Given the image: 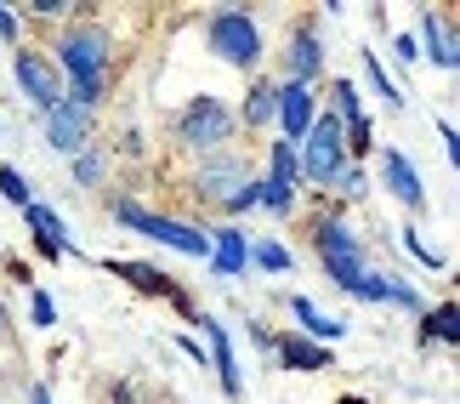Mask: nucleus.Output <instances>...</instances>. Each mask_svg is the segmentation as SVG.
Instances as JSON below:
<instances>
[{
	"instance_id": "nucleus-23",
	"label": "nucleus",
	"mask_w": 460,
	"mask_h": 404,
	"mask_svg": "<svg viewBox=\"0 0 460 404\" xmlns=\"http://www.w3.org/2000/svg\"><path fill=\"white\" fill-rule=\"evenodd\" d=\"M0 194H6L12 205H34V188L23 183V171H17V166H0Z\"/></svg>"
},
{
	"instance_id": "nucleus-12",
	"label": "nucleus",
	"mask_w": 460,
	"mask_h": 404,
	"mask_svg": "<svg viewBox=\"0 0 460 404\" xmlns=\"http://www.w3.org/2000/svg\"><path fill=\"white\" fill-rule=\"evenodd\" d=\"M199 325H205V342H210V359H217L222 388H227V393H239V359H234V342H227L222 319H199Z\"/></svg>"
},
{
	"instance_id": "nucleus-29",
	"label": "nucleus",
	"mask_w": 460,
	"mask_h": 404,
	"mask_svg": "<svg viewBox=\"0 0 460 404\" xmlns=\"http://www.w3.org/2000/svg\"><path fill=\"white\" fill-rule=\"evenodd\" d=\"M251 205H261V183H244L239 194H227V211H251Z\"/></svg>"
},
{
	"instance_id": "nucleus-13",
	"label": "nucleus",
	"mask_w": 460,
	"mask_h": 404,
	"mask_svg": "<svg viewBox=\"0 0 460 404\" xmlns=\"http://www.w3.org/2000/svg\"><path fill=\"white\" fill-rule=\"evenodd\" d=\"M227 188H244V166L239 160H210L199 171V188H193V194L199 200H227Z\"/></svg>"
},
{
	"instance_id": "nucleus-2",
	"label": "nucleus",
	"mask_w": 460,
	"mask_h": 404,
	"mask_svg": "<svg viewBox=\"0 0 460 404\" xmlns=\"http://www.w3.org/2000/svg\"><path fill=\"white\" fill-rule=\"evenodd\" d=\"M114 217L137 228V234H148L159 245H171V251H182V256H210V234H199V228H188V222H171V217H154V211L143 205H131V200H119L114 205Z\"/></svg>"
},
{
	"instance_id": "nucleus-7",
	"label": "nucleus",
	"mask_w": 460,
	"mask_h": 404,
	"mask_svg": "<svg viewBox=\"0 0 460 404\" xmlns=\"http://www.w3.org/2000/svg\"><path fill=\"white\" fill-rule=\"evenodd\" d=\"M227 126H234V114H227L217 97H199V103L182 114V143H193V148H217V143H227Z\"/></svg>"
},
{
	"instance_id": "nucleus-11",
	"label": "nucleus",
	"mask_w": 460,
	"mask_h": 404,
	"mask_svg": "<svg viewBox=\"0 0 460 404\" xmlns=\"http://www.w3.org/2000/svg\"><path fill=\"white\" fill-rule=\"evenodd\" d=\"M23 217H29V228H34V239H40V251H46V256H63V251H68V228H63L58 211H46V205H23Z\"/></svg>"
},
{
	"instance_id": "nucleus-34",
	"label": "nucleus",
	"mask_w": 460,
	"mask_h": 404,
	"mask_svg": "<svg viewBox=\"0 0 460 404\" xmlns=\"http://www.w3.org/2000/svg\"><path fill=\"white\" fill-rule=\"evenodd\" d=\"M393 46H398V58H403V63H415V58H420V51H415V40H410V34H398V40H393Z\"/></svg>"
},
{
	"instance_id": "nucleus-28",
	"label": "nucleus",
	"mask_w": 460,
	"mask_h": 404,
	"mask_svg": "<svg viewBox=\"0 0 460 404\" xmlns=\"http://www.w3.org/2000/svg\"><path fill=\"white\" fill-rule=\"evenodd\" d=\"M403 245H410V251H415L420 262H427V268H438V262H444V256H438V251H432V245H427V239H420V234H415V228H403Z\"/></svg>"
},
{
	"instance_id": "nucleus-9",
	"label": "nucleus",
	"mask_w": 460,
	"mask_h": 404,
	"mask_svg": "<svg viewBox=\"0 0 460 404\" xmlns=\"http://www.w3.org/2000/svg\"><path fill=\"white\" fill-rule=\"evenodd\" d=\"M273 114L285 120V137H290V143H302L307 126H313V92H307V85H279V109Z\"/></svg>"
},
{
	"instance_id": "nucleus-20",
	"label": "nucleus",
	"mask_w": 460,
	"mask_h": 404,
	"mask_svg": "<svg viewBox=\"0 0 460 404\" xmlns=\"http://www.w3.org/2000/svg\"><path fill=\"white\" fill-rule=\"evenodd\" d=\"M285 364H290V371H330V354L313 347V342H302V337H290L285 342Z\"/></svg>"
},
{
	"instance_id": "nucleus-10",
	"label": "nucleus",
	"mask_w": 460,
	"mask_h": 404,
	"mask_svg": "<svg viewBox=\"0 0 460 404\" xmlns=\"http://www.w3.org/2000/svg\"><path fill=\"white\" fill-rule=\"evenodd\" d=\"M210 262H217L222 279H234L244 262H251V245H244L239 228H217V234H210Z\"/></svg>"
},
{
	"instance_id": "nucleus-21",
	"label": "nucleus",
	"mask_w": 460,
	"mask_h": 404,
	"mask_svg": "<svg viewBox=\"0 0 460 404\" xmlns=\"http://www.w3.org/2000/svg\"><path fill=\"white\" fill-rule=\"evenodd\" d=\"M290 177H296V148L290 143H273V177L261 183L268 194H290Z\"/></svg>"
},
{
	"instance_id": "nucleus-30",
	"label": "nucleus",
	"mask_w": 460,
	"mask_h": 404,
	"mask_svg": "<svg viewBox=\"0 0 460 404\" xmlns=\"http://www.w3.org/2000/svg\"><path fill=\"white\" fill-rule=\"evenodd\" d=\"M335 183H341V194H364V171H335Z\"/></svg>"
},
{
	"instance_id": "nucleus-14",
	"label": "nucleus",
	"mask_w": 460,
	"mask_h": 404,
	"mask_svg": "<svg viewBox=\"0 0 460 404\" xmlns=\"http://www.w3.org/2000/svg\"><path fill=\"white\" fill-rule=\"evenodd\" d=\"M352 296H364V302H398V308H420V296L410 285H398V279H381V274H364Z\"/></svg>"
},
{
	"instance_id": "nucleus-5",
	"label": "nucleus",
	"mask_w": 460,
	"mask_h": 404,
	"mask_svg": "<svg viewBox=\"0 0 460 404\" xmlns=\"http://www.w3.org/2000/svg\"><path fill=\"white\" fill-rule=\"evenodd\" d=\"M302 143H307L302 171L313 183H335V171H341V120H313Z\"/></svg>"
},
{
	"instance_id": "nucleus-32",
	"label": "nucleus",
	"mask_w": 460,
	"mask_h": 404,
	"mask_svg": "<svg viewBox=\"0 0 460 404\" xmlns=\"http://www.w3.org/2000/svg\"><path fill=\"white\" fill-rule=\"evenodd\" d=\"M97 177H102V160H97V154H80V183L92 188Z\"/></svg>"
},
{
	"instance_id": "nucleus-4",
	"label": "nucleus",
	"mask_w": 460,
	"mask_h": 404,
	"mask_svg": "<svg viewBox=\"0 0 460 404\" xmlns=\"http://www.w3.org/2000/svg\"><path fill=\"white\" fill-rule=\"evenodd\" d=\"M318 256H324V268H330V279H335L341 291H352V285L364 279L358 239H352L341 222H318Z\"/></svg>"
},
{
	"instance_id": "nucleus-33",
	"label": "nucleus",
	"mask_w": 460,
	"mask_h": 404,
	"mask_svg": "<svg viewBox=\"0 0 460 404\" xmlns=\"http://www.w3.org/2000/svg\"><path fill=\"white\" fill-rule=\"evenodd\" d=\"M0 40H17V17L6 6H0Z\"/></svg>"
},
{
	"instance_id": "nucleus-17",
	"label": "nucleus",
	"mask_w": 460,
	"mask_h": 404,
	"mask_svg": "<svg viewBox=\"0 0 460 404\" xmlns=\"http://www.w3.org/2000/svg\"><path fill=\"white\" fill-rule=\"evenodd\" d=\"M109 274H126V279H137L143 291H159V296H171V302H182L176 279H171V274H159V268H143V262H109Z\"/></svg>"
},
{
	"instance_id": "nucleus-19",
	"label": "nucleus",
	"mask_w": 460,
	"mask_h": 404,
	"mask_svg": "<svg viewBox=\"0 0 460 404\" xmlns=\"http://www.w3.org/2000/svg\"><path fill=\"white\" fill-rule=\"evenodd\" d=\"M290 308H296V319H302V325L313 330L318 342H335V337H347V325H341V319H330V313H318V308L307 302V296H296Z\"/></svg>"
},
{
	"instance_id": "nucleus-15",
	"label": "nucleus",
	"mask_w": 460,
	"mask_h": 404,
	"mask_svg": "<svg viewBox=\"0 0 460 404\" xmlns=\"http://www.w3.org/2000/svg\"><path fill=\"white\" fill-rule=\"evenodd\" d=\"M386 188H393V194H398L403 205H420V200H427V188H420V177H415V166L403 160L398 148H386Z\"/></svg>"
},
{
	"instance_id": "nucleus-25",
	"label": "nucleus",
	"mask_w": 460,
	"mask_h": 404,
	"mask_svg": "<svg viewBox=\"0 0 460 404\" xmlns=\"http://www.w3.org/2000/svg\"><path fill=\"white\" fill-rule=\"evenodd\" d=\"M364 68H369V80H376V92H381V97H386V103H393V109H398V103H403V97H398V85H393V80H386V68L376 63V51H364Z\"/></svg>"
},
{
	"instance_id": "nucleus-18",
	"label": "nucleus",
	"mask_w": 460,
	"mask_h": 404,
	"mask_svg": "<svg viewBox=\"0 0 460 404\" xmlns=\"http://www.w3.org/2000/svg\"><path fill=\"white\" fill-rule=\"evenodd\" d=\"M420 34H427V46H432V58H438V68H455V34H449V23L438 12H427L420 17Z\"/></svg>"
},
{
	"instance_id": "nucleus-8",
	"label": "nucleus",
	"mask_w": 460,
	"mask_h": 404,
	"mask_svg": "<svg viewBox=\"0 0 460 404\" xmlns=\"http://www.w3.org/2000/svg\"><path fill=\"white\" fill-rule=\"evenodd\" d=\"M46 137H51V148L80 154L85 137H92V114L75 109V103H58V109H46Z\"/></svg>"
},
{
	"instance_id": "nucleus-24",
	"label": "nucleus",
	"mask_w": 460,
	"mask_h": 404,
	"mask_svg": "<svg viewBox=\"0 0 460 404\" xmlns=\"http://www.w3.org/2000/svg\"><path fill=\"white\" fill-rule=\"evenodd\" d=\"M335 109H341V120H347V126H358V120H364V109H358V92H352V80H341V85H335Z\"/></svg>"
},
{
	"instance_id": "nucleus-31",
	"label": "nucleus",
	"mask_w": 460,
	"mask_h": 404,
	"mask_svg": "<svg viewBox=\"0 0 460 404\" xmlns=\"http://www.w3.org/2000/svg\"><path fill=\"white\" fill-rule=\"evenodd\" d=\"M29 313H34V325H51V319H58V308H51V296H34V302H29Z\"/></svg>"
},
{
	"instance_id": "nucleus-3",
	"label": "nucleus",
	"mask_w": 460,
	"mask_h": 404,
	"mask_svg": "<svg viewBox=\"0 0 460 404\" xmlns=\"http://www.w3.org/2000/svg\"><path fill=\"white\" fill-rule=\"evenodd\" d=\"M205 40H210V51H217L222 63H234V68H251L261 58V29L244 12H217L210 29H205Z\"/></svg>"
},
{
	"instance_id": "nucleus-22",
	"label": "nucleus",
	"mask_w": 460,
	"mask_h": 404,
	"mask_svg": "<svg viewBox=\"0 0 460 404\" xmlns=\"http://www.w3.org/2000/svg\"><path fill=\"white\" fill-rule=\"evenodd\" d=\"M273 109H279V92H273V85H251V97H244V120L261 126V120H273Z\"/></svg>"
},
{
	"instance_id": "nucleus-1",
	"label": "nucleus",
	"mask_w": 460,
	"mask_h": 404,
	"mask_svg": "<svg viewBox=\"0 0 460 404\" xmlns=\"http://www.w3.org/2000/svg\"><path fill=\"white\" fill-rule=\"evenodd\" d=\"M58 63L68 68V80H75V109L92 114V103L102 97V68H109V34L97 23L68 29L58 40Z\"/></svg>"
},
{
	"instance_id": "nucleus-35",
	"label": "nucleus",
	"mask_w": 460,
	"mask_h": 404,
	"mask_svg": "<svg viewBox=\"0 0 460 404\" xmlns=\"http://www.w3.org/2000/svg\"><path fill=\"white\" fill-rule=\"evenodd\" d=\"M29 399H34V404H51V393H46V388H34V393H29Z\"/></svg>"
},
{
	"instance_id": "nucleus-6",
	"label": "nucleus",
	"mask_w": 460,
	"mask_h": 404,
	"mask_svg": "<svg viewBox=\"0 0 460 404\" xmlns=\"http://www.w3.org/2000/svg\"><path fill=\"white\" fill-rule=\"evenodd\" d=\"M12 68H17V85H23L29 103H40V109H58L63 103V75L40 58V51H17Z\"/></svg>"
},
{
	"instance_id": "nucleus-16",
	"label": "nucleus",
	"mask_w": 460,
	"mask_h": 404,
	"mask_svg": "<svg viewBox=\"0 0 460 404\" xmlns=\"http://www.w3.org/2000/svg\"><path fill=\"white\" fill-rule=\"evenodd\" d=\"M285 63H290V85H307V80L318 75V40H313V29H302V34L290 40Z\"/></svg>"
},
{
	"instance_id": "nucleus-27",
	"label": "nucleus",
	"mask_w": 460,
	"mask_h": 404,
	"mask_svg": "<svg viewBox=\"0 0 460 404\" xmlns=\"http://www.w3.org/2000/svg\"><path fill=\"white\" fill-rule=\"evenodd\" d=\"M251 256L261 262V268H273V274H285V268H290V251H279V245H256Z\"/></svg>"
},
{
	"instance_id": "nucleus-26",
	"label": "nucleus",
	"mask_w": 460,
	"mask_h": 404,
	"mask_svg": "<svg viewBox=\"0 0 460 404\" xmlns=\"http://www.w3.org/2000/svg\"><path fill=\"white\" fill-rule=\"evenodd\" d=\"M427 337H438V342H455V302H444V308H438L432 319H427Z\"/></svg>"
}]
</instances>
